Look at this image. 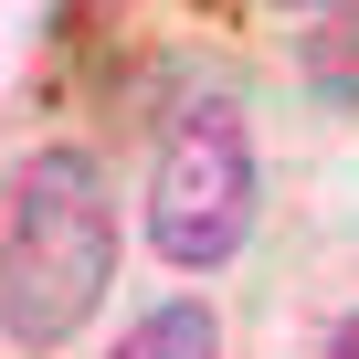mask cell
Masks as SVG:
<instances>
[{
	"instance_id": "1",
	"label": "cell",
	"mask_w": 359,
	"mask_h": 359,
	"mask_svg": "<svg viewBox=\"0 0 359 359\" xmlns=\"http://www.w3.org/2000/svg\"><path fill=\"white\" fill-rule=\"evenodd\" d=\"M116 285V201L85 148H32L0 191V338L64 348Z\"/></svg>"
},
{
	"instance_id": "2",
	"label": "cell",
	"mask_w": 359,
	"mask_h": 359,
	"mask_svg": "<svg viewBox=\"0 0 359 359\" xmlns=\"http://www.w3.org/2000/svg\"><path fill=\"white\" fill-rule=\"evenodd\" d=\"M254 201H264V169H254V137H243L233 106H191L158 137V169H148V243H158V264H180V275L233 264L243 233H254Z\"/></svg>"
},
{
	"instance_id": "3",
	"label": "cell",
	"mask_w": 359,
	"mask_h": 359,
	"mask_svg": "<svg viewBox=\"0 0 359 359\" xmlns=\"http://www.w3.org/2000/svg\"><path fill=\"white\" fill-rule=\"evenodd\" d=\"M296 74H306V95L359 106V0H348V11H306V32H296Z\"/></svg>"
},
{
	"instance_id": "4",
	"label": "cell",
	"mask_w": 359,
	"mask_h": 359,
	"mask_svg": "<svg viewBox=\"0 0 359 359\" xmlns=\"http://www.w3.org/2000/svg\"><path fill=\"white\" fill-rule=\"evenodd\" d=\"M116 359H222V317H212L201 296H169V306H148V317L116 338Z\"/></svg>"
},
{
	"instance_id": "5",
	"label": "cell",
	"mask_w": 359,
	"mask_h": 359,
	"mask_svg": "<svg viewBox=\"0 0 359 359\" xmlns=\"http://www.w3.org/2000/svg\"><path fill=\"white\" fill-rule=\"evenodd\" d=\"M317 359H359V306H348V317H327V338H317Z\"/></svg>"
},
{
	"instance_id": "6",
	"label": "cell",
	"mask_w": 359,
	"mask_h": 359,
	"mask_svg": "<svg viewBox=\"0 0 359 359\" xmlns=\"http://www.w3.org/2000/svg\"><path fill=\"white\" fill-rule=\"evenodd\" d=\"M296 11H348V0H296Z\"/></svg>"
}]
</instances>
